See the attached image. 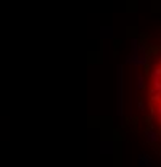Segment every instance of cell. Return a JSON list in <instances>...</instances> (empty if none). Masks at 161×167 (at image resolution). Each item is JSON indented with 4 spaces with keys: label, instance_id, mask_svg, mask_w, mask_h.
Masks as SVG:
<instances>
[{
    "label": "cell",
    "instance_id": "1",
    "mask_svg": "<svg viewBox=\"0 0 161 167\" xmlns=\"http://www.w3.org/2000/svg\"><path fill=\"white\" fill-rule=\"evenodd\" d=\"M152 101H155V114L158 121L161 122V69L155 72V80H153V90H152Z\"/></svg>",
    "mask_w": 161,
    "mask_h": 167
}]
</instances>
